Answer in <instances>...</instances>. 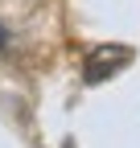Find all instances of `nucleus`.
I'll list each match as a JSON object with an SVG mask.
<instances>
[{
  "label": "nucleus",
  "instance_id": "nucleus-1",
  "mask_svg": "<svg viewBox=\"0 0 140 148\" xmlns=\"http://www.w3.org/2000/svg\"><path fill=\"white\" fill-rule=\"evenodd\" d=\"M128 62H132V49L128 45H99V49L86 53L82 78H86V86H99V82H107L111 74H119Z\"/></svg>",
  "mask_w": 140,
  "mask_h": 148
}]
</instances>
